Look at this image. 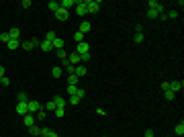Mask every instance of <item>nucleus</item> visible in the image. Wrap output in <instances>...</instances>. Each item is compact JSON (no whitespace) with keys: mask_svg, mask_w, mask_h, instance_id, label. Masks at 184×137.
I'll list each match as a JSON object with an SVG mask.
<instances>
[{"mask_svg":"<svg viewBox=\"0 0 184 137\" xmlns=\"http://www.w3.org/2000/svg\"><path fill=\"white\" fill-rule=\"evenodd\" d=\"M147 8H150V10H156L157 14L166 13V10H164V4H160L157 0H150V2H147Z\"/></svg>","mask_w":184,"mask_h":137,"instance_id":"f257e3e1","label":"nucleus"},{"mask_svg":"<svg viewBox=\"0 0 184 137\" xmlns=\"http://www.w3.org/2000/svg\"><path fill=\"white\" fill-rule=\"evenodd\" d=\"M76 13L84 16V14H88V8H86V0H76Z\"/></svg>","mask_w":184,"mask_h":137,"instance_id":"f03ea898","label":"nucleus"},{"mask_svg":"<svg viewBox=\"0 0 184 137\" xmlns=\"http://www.w3.org/2000/svg\"><path fill=\"white\" fill-rule=\"evenodd\" d=\"M39 45H41V41L37 39V37H33V39H29V41H25V43H23V49H27V51H31V49L39 47Z\"/></svg>","mask_w":184,"mask_h":137,"instance_id":"7ed1b4c3","label":"nucleus"},{"mask_svg":"<svg viewBox=\"0 0 184 137\" xmlns=\"http://www.w3.org/2000/svg\"><path fill=\"white\" fill-rule=\"evenodd\" d=\"M55 19H57V21H68V19H70V10H66V8H57V10H55Z\"/></svg>","mask_w":184,"mask_h":137,"instance_id":"20e7f679","label":"nucleus"},{"mask_svg":"<svg viewBox=\"0 0 184 137\" xmlns=\"http://www.w3.org/2000/svg\"><path fill=\"white\" fill-rule=\"evenodd\" d=\"M86 8H88V13H98L100 10V2L98 0H86Z\"/></svg>","mask_w":184,"mask_h":137,"instance_id":"39448f33","label":"nucleus"},{"mask_svg":"<svg viewBox=\"0 0 184 137\" xmlns=\"http://www.w3.org/2000/svg\"><path fill=\"white\" fill-rule=\"evenodd\" d=\"M41 106H43V104L37 103V100H29V103H27V110L31 113V115H33V113H39Z\"/></svg>","mask_w":184,"mask_h":137,"instance_id":"423d86ee","label":"nucleus"},{"mask_svg":"<svg viewBox=\"0 0 184 137\" xmlns=\"http://www.w3.org/2000/svg\"><path fill=\"white\" fill-rule=\"evenodd\" d=\"M76 53L78 55H84V53H90V45L86 41H82V43H78V47H76Z\"/></svg>","mask_w":184,"mask_h":137,"instance_id":"0eeeda50","label":"nucleus"},{"mask_svg":"<svg viewBox=\"0 0 184 137\" xmlns=\"http://www.w3.org/2000/svg\"><path fill=\"white\" fill-rule=\"evenodd\" d=\"M68 63H70V66H74V68H76V66H80V55L76 53V51H74V53H70L68 55Z\"/></svg>","mask_w":184,"mask_h":137,"instance_id":"6e6552de","label":"nucleus"},{"mask_svg":"<svg viewBox=\"0 0 184 137\" xmlns=\"http://www.w3.org/2000/svg\"><path fill=\"white\" fill-rule=\"evenodd\" d=\"M182 88H184V82L180 80V82H170V88H168V90H172V92L176 94V92H180Z\"/></svg>","mask_w":184,"mask_h":137,"instance_id":"1a4fd4ad","label":"nucleus"},{"mask_svg":"<svg viewBox=\"0 0 184 137\" xmlns=\"http://www.w3.org/2000/svg\"><path fill=\"white\" fill-rule=\"evenodd\" d=\"M29 110H27V103H16V115L20 117H25Z\"/></svg>","mask_w":184,"mask_h":137,"instance_id":"9d476101","label":"nucleus"},{"mask_svg":"<svg viewBox=\"0 0 184 137\" xmlns=\"http://www.w3.org/2000/svg\"><path fill=\"white\" fill-rule=\"evenodd\" d=\"M86 72H88V70H86V66H84V63H80V66H76V68H74V74L78 76V78L86 76Z\"/></svg>","mask_w":184,"mask_h":137,"instance_id":"9b49d317","label":"nucleus"},{"mask_svg":"<svg viewBox=\"0 0 184 137\" xmlns=\"http://www.w3.org/2000/svg\"><path fill=\"white\" fill-rule=\"evenodd\" d=\"M53 104H55V109H66V98L63 96H55Z\"/></svg>","mask_w":184,"mask_h":137,"instance_id":"f8f14e48","label":"nucleus"},{"mask_svg":"<svg viewBox=\"0 0 184 137\" xmlns=\"http://www.w3.org/2000/svg\"><path fill=\"white\" fill-rule=\"evenodd\" d=\"M51 45H53V49H55V51H61V49H63V39H60V37H55Z\"/></svg>","mask_w":184,"mask_h":137,"instance_id":"ddd939ff","label":"nucleus"},{"mask_svg":"<svg viewBox=\"0 0 184 137\" xmlns=\"http://www.w3.org/2000/svg\"><path fill=\"white\" fill-rule=\"evenodd\" d=\"M29 133H31V137H41V127L33 125V127H29Z\"/></svg>","mask_w":184,"mask_h":137,"instance_id":"4468645a","label":"nucleus"},{"mask_svg":"<svg viewBox=\"0 0 184 137\" xmlns=\"http://www.w3.org/2000/svg\"><path fill=\"white\" fill-rule=\"evenodd\" d=\"M68 55H70V53H66L63 49H61V51H57V57H60L61 66H66V63H68Z\"/></svg>","mask_w":184,"mask_h":137,"instance_id":"2eb2a0df","label":"nucleus"},{"mask_svg":"<svg viewBox=\"0 0 184 137\" xmlns=\"http://www.w3.org/2000/svg\"><path fill=\"white\" fill-rule=\"evenodd\" d=\"M8 37H10V39H16V41H19V37H20V31H19L16 27H13L10 31H8Z\"/></svg>","mask_w":184,"mask_h":137,"instance_id":"dca6fc26","label":"nucleus"},{"mask_svg":"<svg viewBox=\"0 0 184 137\" xmlns=\"http://www.w3.org/2000/svg\"><path fill=\"white\" fill-rule=\"evenodd\" d=\"M90 29H92V25H90V23H80V29H78V31H80L82 35H86Z\"/></svg>","mask_w":184,"mask_h":137,"instance_id":"f3484780","label":"nucleus"},{"mask_svg":"<svg viewBox=\"0 0 184 137\" xmlns=\"http://www.w3.org/2000/svg\"><path fill=\"white\" fill-rule=\"evenodd\" d=\"M39 47L43 49V51H51V49H53V45H51V41H47V39H43Z\"/></svg>","mask_w":184,"mask_h":137,"instance_id":"a211bd4d","label":"nucleus"},{"mask_svg":"<svg viewBox=\"0 0 184 137\" xmlns=\"http://www.w3.org/2000/svg\"><path fill=\"white\" fill-rule=\"evenodd\" d=\"M23 121H25V125H27V127H33V125H35V121H33V115H31V113H27V115L23 117Z\"/></svg>","mask_w":184,"mask_h":137,"instance_id":"6ab92c4d","label":"nucleus"},{"mask_svg":"<svg viewBox=\"0 0 184 137\" xmlns=\"http://www.w3.org/2000/svg\"><path fill=\"white\" fill-rule=\"evenodd\" d=\"M78 80H80V78H78L76 74H70L68 76V84H70V86H78Z\"/></svg>","mask_w":184,"mask_h":137,"instance_id":"aec40b11","label":"nucleus"},{"mask_svg":"<svg viewBox=\"0 0 184 137\" xmlns=\"http://www.w3.org/2000/svg\"><path fill=\"white\" fill-rule=\"evenodd\" d=\"M43 110H45V113H53V110H55V104H53V100H49L47 104H43Z\"/></svg>","mask_w":184,"mask_h":137,"instance_id":"412c9836","label":"nucleus"},{"mask_svg":"<svg viewBox=\"0 0 184 137\" xmlns=\"http://www.w3.org/2000/svg\"><path fill=\"white\" fill-rule=\"evenodd\" d=\"M19 45H20V43H19V41H16V39H10V41H8V43H6V47H8V49H10V51H14V49L19 47Z\"/></svg>","mask_w":184,"mask_h":137,"instance_id":"4be33fe9","label":"nucleus"},{"mask_svg":"<svg viewBox=\"0 0 184 137\" xmlns=\"http://www.w3.org/2000/svg\"><path fill=\"white\" fill-rule=\"evenodd\" d=\"M174 131H176L178 137H182V135H184V123H178L176 127H174Z\"/></svg>","mask_w":184,"mask_h":137,"instance_id":"5701e85b","label":"nucleus"},{"mask_svg":"<svg viewBox=\"0 0 184 137\" xmlns=\"http://www.w3.org/2000/svg\"><path fill=\"white\" fill-rule=\"evenodd\" d=\"M61 74H63V70H61L60 68V66H55V68L53 70H51V76H53V78H60V76Z\"/></svg>","mask_w":184,"mask_h":137,"instance_id":"b1692460","label":"nucleus"},{"mask_svg":"<svg viewBox=\"0 0 184 137\" xmlns=\"http://www.w3.org/2000/svg\"><path fill=\"white\" fill-rule=\"evenodd\" d=\"M53 115L57 117V119H63V117H66V109H55Z\"/></svg>","mask_w":184,"mask_h":137,"instance_id":"393cba45","label":"nucleus"},{"mask_svg":"<svg viewBox=\"0 0 184 137\" xmlns=\"http://www.w3.org/2000/svg\"><path fill=\"white\" fill-rule=\"evenodd\" d=\"M174 92H172V90H164V98H166V100H174Z\"/></svg>","mask_w":184,"mask_h":137,"instance_id":"a878e982","label":"nucleus"},{"mask_svg":"<svg viewBox=\"0 0 184 137\" xmlns=\"http://www.w3.org/2000/svg\"><path fill=\"white\" fill-rule=\"evenodd\" d=\"M19 103H29V96H27V92H19Z\"/></svg>","mask_w":184,"mask_h":137,"instance_id":"bb28decb","label":"nucleus"},{"mask_svg":"<svg viewBox=\"0 0 184 137\" xmlns=\"http://www.w3.org/2000/svg\"><path fill=\"white\" fill-rule=\"evenodd\" d=\"M143 39H145L143 33H135V35H133V41H135V43H143Z\"/></svg>","mask_w":184,"mask_h":137,"instance_id":"cd10ccee","label":"nucleus"},{"mask_svg":"<svg viewBox=\"0 0 184 137\" xmlns=\"http://www.w3.org/2000/svg\"><path fill=\"white\" fill-rule=\"evenodd\" d=\"M47 6H49V10H51V13H55V10L60 8V2H49Z\"/></svg>","mask_w":184,"mask_h":137,"instance_id":"c85d7f7f","label":"nucleus"},{"mask_svg":"<svg viewBox=\"0 0 184 137\" xmlns=\"http://www.w3.org/2000/svg\"><path fill=\"white\" fill-rule=\"evenodd\" d=\"M74 39H76V43H82V41H84V35H82L80 31H76V35H74Z\"/></svg>","mask_w":184,"mask_h":137,"instance_id":"c756f323","label":"nucleus"},{"mask_svg":"<svg viewBox=\"0 0 184 137\" xmlns=\"http://www.w3.org/2000/svg\"><path fill=\"white\" fill-rule=\"evenodd\" d=\"M76 92H78V86H68V94L70 96H76Z\"/></svg>","mask_w":184,"mask_h":137,"instance_id":"7c9ffc66","label":"nucleus"},{"mask_svg":"<svg viewBox=\"0 0 184 137\" xmlns=\"http://www.w3.org/2000/svg\"><path fill=\"white\" fill-rule=\"evenodd\" d=\"M68 103H70V104H80V98H78V96H70Z\"/></svg>","mask_w":184,"mask_h":137,"instance_id":"2f4dec72","label":"nucleus"},{"mask_svg":"<svg viewBox=\"0 0 184 137\" xmlns=\"http://www.w3.org/2000/svg\"><path fill=\"white\" fill-rule=\"evenodd\" d=\"M55 37H57V35H55L53 31H49V33L45 35V39H47V41H51V43H53V39H55Z\"/></svg>","mask_w":184,"mask_h":137,"instance_id":"473e14b6","label":"nucleus"},{"mask_svg":"<svg viewBox=\"0 0 184 137\" xmlns=\"http://www.w3.org/2000/svg\"><path fill=\"white\" fill-rule=\"evenodd\" d=\"M76 96H78V98H80V100H82V98L86 96V90H84V88H78V92H76Z\"/></svg>","mask_w":184,"mask_h":137,"instance_id":"72a5a7b5","label":"nucleus"},{"mask_svg":"<svg viewBox=\"0 0 184 137\" xmlns=\"http://www.w3.org/2000/svg\"><path fill=\"white\" fill-rule=\"evenodd\" d=\"M0 41H2V43H8V41H10L8 33H2V35H0Z\"/></svg>","mask_w":184,"mask_h":137,"instance_id":"f704fd0d","label":"nucleus"},{"mask_svg":"<svg viewBox=\"0 0 184 137\" xmlns=\"http://www.w3.org/2000/svg\"><path fill=\"white\" fill-rule=\"evenodd\" d=\"M90 57H92V55H90V53H84V55H80V63H84V62H88Z\"/></svg>","mask_w":184,"mask_h":137,"instance_id":"c9c22d12","label":"nucleus"},{"mask_svg":"<svg viewBox=\"0 0 184 137\" xmlns=\"http://www.w3.org/2000/svg\"><path fill=\"white\" fill-rule=\"evenodd\" d=\"M147 16H150V19H157V13H156V10H150V8H147Z\"/></svg>","mask_w":184,"mask_h":137,"instance_id":"e433bc0d","label":"nucleus"},{"mask_svg":"<svg viewBox=\"0 0 184 137\" xmlns=\"http://www.w3.org/2000/svg\"><path fill=\"white\" fill-rule=\"evenodd\" d=\"M168 14V19H176L178 16V10H170V13H166Z\"/></svg>","mask_w":184,"mask_h":137,"instance_id":"4c0bfd02","label":"nucleus"},{"mask_svg":"<svg viewBox=\"0 0 184 137\" xmlns=\"http://www.w3.org/2000/svg\"><path fill=\"white\" fill-rule=\"evenodd\" d=\"M157 19H160L162 23H166V21H168V14H166V13H162V14H157Z\"/></svg>","mask_w":184,"mask_h":137,"instance_id":"58836bf2","label":"nucleus"},{"mask_svg":"<svg viewBox=\"0 0 184 137\" xmlns=\"http://www.w3.org/2000/svg\"><path fill=\"white\" fill-rule=\"evenodd\" d=\"M0 84H2V86H10V80H8L6 76H4V78H2V80H0Z\"/></svg>","mask_w":184,"mask_h":137,"instance_id":"ea45409f","label":"nucleus"},{"mask_svg":"<svg viewBox=\"0 0 184 137\" xmlns=\"http://www.w3.org/2000/svg\"><path fill=\"white\" fill-rule=\"evenodd\" d=\"M37 117H39V119H45V117H47V113L43 110V106H41V110H39V113H37Z\"/></svg>","mask_w":184,"mask_h":137,"instance_id":"a19ab883","label":"nucleus"},{"mask_svg":"<svg viewBox=\"0 0 184 137\" xmlns=\"http://www.w3.org/2000/svg\"><path fill=\"white\" fill-rule=\"evenodd\" d=\"M96 115H98V117H104V115H106V110H104V109H96Z\"/></svg>","mask_w":184,"mask_h":137,"instance_id":"79ce46f5","label":"nucleus"},{"mask_svg":"<svg viewBox=\"0 0 184 137\" xmlns=\"http://www.w3.org/2000/svg\"><path fill=\"white\" fill-rule=\"evenodd\" d=\"M20 6H23V8H29V6H31V0H23V4H20Z\"/></svg>","mask_w":184,"mask_h":137,"instance_id":"37998d69","label":"nucleus"},{"mask_svg":"<svg viewBox=\"0 0 184 137\" xmlns=\"http://www.w3.org/2000/svg\"><path fill=\"white\" fill-rule=\"evenodd\" d=\"M135 33H143V25H137V27H135Z\"/></svg>","mask_w":184,"mask_h":137,"instance_id":"c03bdc74","label":"nucleus"},{"mask_svg":"<svg viewBox=\"0 0 184 137\" xmlns=\"http://www.w3.org/2000/svg\"><path fill=\"white\" fill-rule=\"evenodd\" d=\"M145 137H153V129H147V131H145Z\"/></svg>","mask_w":184,"mask_h":137,"instance_id":"a18cd8bd","label":"nucleus"},{"mask_svg":"<svg viewBox=\"0 0 184 137\" xmlns=\"http://www.w3.org/2000/svg\"><path fill=\"white\" fill-rule=\"evenodd\" d=\"M4 72H6V70H4V68H2V66H0V80L4 78Z\"/></svg>","mask_w":184,"mask_h":137,"instance_id":"49530a36","label":"nucleus"}]
</instances>
